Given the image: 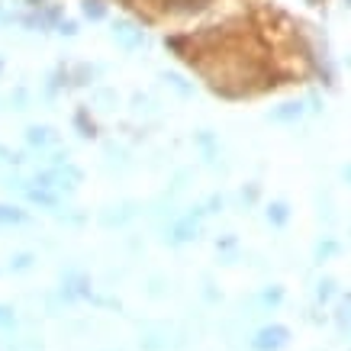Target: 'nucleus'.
Masks as SVG:
<instances>
[{
  "mask_svg": "<svg viewBox=\"0 0 351 351\" xmlns=\"http://www.w3.org/2000/svg\"><path fill=\"white\" fill-rule=\"evenodd\" d=\"M280 345H287V329H265V332H258V341H255V348L267 351V348H280Z\"/></svg>",
  "mask_w": 351,
  "mask_h": 351,
  "instance_id": "nucleus-1",
  "label": "nucleus"
}]
</instances>
